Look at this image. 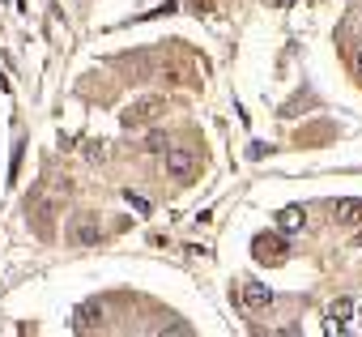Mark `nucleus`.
<instances>
[{
	"label": "nucleus",
	"mask_w": 362,
	"mask_h": 337,
	"mask_svg": "<svg viewBox=\"0 0 362 337\" xmlns=\"http://www.w3.org/2000/svg\"><path fill=\"white\" fill-rule=\"evenodd\" d=\"M197 166H201L197 149H188V145L170 149V145H166V176H170V180H192V176H197Z\"/></svg>",
	"instance_id": "f257e3e1"
},
{
	"label": "nucleus",
	"mask_w": 362,
	"mask_h": 337,
	"mask_svg": "<svg viewBox=\"0 0 362 337\" xmlns=\"http://www.w3.org/2000/svg\"><path fill=\"white\" fill-rule=\"evenodd\" d=\"M239 295H243V303H247L252 312H264V307L273 303V290H269L264 282H243V286H239Z\"/></svg>",
	"instance_id": "6e6552de"
},
{
	"label": "nucleus",
	"mask_w": 362,
	"mask_h": 337,
	"mask_svg": "<svg viewBox=\"0 0 362 337\" xmlns=\"http://www.w3.org/2000/svg\"><path fill=\"white\" fill-rule=\"evenodd\" d=\"M358 329H362V307H358Z\"/></svg>",
	"instance_id": "f8f14e48"
},
{
	"label": "nucleus",
	"mask_w": 362,
	"mask_h": 337,
	"mask_svg": "<svg viewBox=\"0 0 362 337\" xmlns=\"http://www.w3.org/2000/svg\"><path fill=\"white\" fill-rule=\"evenodd\" d=\"M358 73H362V56H358Z\"/></svg>",
	"instance_id": "ddd939ff"
},
{
	"label": "nucleus",
	"mask_w": 362,
	"mask_h": 337,
	"mask_svg": "<svg viewBox=\"0 0 362 337\" xmlns=\"http://www.w3.org/2000/svg\"><path fill=\"white\" fill-rule=\"evenodd\" d=\"M307 227V210H298V205H286L281 214H277V231L281 235H298Z\"/></svg>",
	"instance_id": "1a4fd4ad"
},
{
	"label": "nucleus",
	"mask_w": 362,
	"mask_h": 337,
	"mask_svg": "<svg viewBox=\"0 0 362 337\" xmlns=\"http://www.w3.org/2000/svg\"><path fill=\"white\" fill-rule=\"evenodd\" d=\"M332 218L341 227H362V197H341L332 201Z\"/></svg>",
	"instance_id": "0eeeda50"
},
{
	"label": "nucleus",
	"mask_w": 362,
	"mask_h": 337,
	"mask_svg": "<svg viewBox=\"0 0 362 337\" xmlns=\"http://www.w3.org/2000/svg\"><path fill=\"white\" fill-rule=\"evenodd\" d=\"M98 239H103V227H98V218H94V214H77V222H73V244L90 248V244H98Z\"/></svg>",
	"instance_id": "423d86ee"
},
{
	"label": "nucleus",
	"mask_w": 362,
	"mask_h": 337,
	"mask_svg": "<svg viewBox=\"0 0 362 337\" xmlns=\"http://www.w3.org/2000/svg\"><path fill=\"white\" fill-rule=\"evenodd\" d=\"M124 197H128V205H132L136 214H149V201H145V197H132V193H124Z\"/></svg>",
	"instance_id": "9b49d317"
},
{
	"label": "nucleus",
	"mask_w": 362,
	"mask_h": 337,
	"mask_svg": "<svg viewBox=\"0 0 362 337\" xmlns=\"http://www.w3.org/2000/svg\"><path fill=\"white\" fill-rule=\"evenodd\" d=\"M358 35H362V22H358Z\"/></svg>",
	"instance_id": "4468645a"
},
{
	"label": "nucleus",
	"mask_w": 362,
	"mask_h": 337,
	"mask_svg": "<svg viewBox=\"0 0 362 337\" xmlns=\"http://www.w3.org/2000/svg\"><path fill=\"white\" fill-rule=\"evenodd\" d=\"M158 111H162V98H158V94H145V98H136V103H128V107L119 111V124H124V128H141V124H149Z\"/></svg>",
	"instance_id": "f03ea898"
},
{
	"label": "nucleus",
	"mask_w": 362,
	"mask_h": 337,
	"mask_svg": "<svg viewBox=\"0 0 362 337\" xmlns=\"http://www.w3.org/2000/svg\"><path fill=\"white\" fill-rule=\"evenodd\" d=\"M145 149H149V154H166V137H162V132H149Z\"/></svg>",
	"instance_id": "9d476101"
},
{
	"label": "nucleus",
	"mask_w": 362,
	"mask_h": 337,
	"mask_svg": "<svg viewBox=\"0 0 362 337\" xmlns=\"http://www.w3.org/2000/svg\"><path fill=\"white\" fill-rule=\"evenodd\" d=\"M252 252H256V261H264V265H281L290 248H286L281 235H260V239L252 244Z\"/></svg>",
	"instance_id": "20e7f679"
},
{
	"label": "nucleus",
	"mask_w": 362,
	"mask_h": 337,
	"mask_svg": "<svg viewBox=\"0 0 362 337\" xmlns=\"http://www.w3.org/2000/svg\"><path fill=\"white\" fill-rule=\"evenodd\" d=\"M324 329H328V333H349V329H354V299H349V295H341V299L328 303Z\"/></svg>",
	"instance_id": "7ed1b4c3"
},
{
	"label": "nucleus",
	"mask_w": 362,
	"mask_h": 337,
	"mask_svg": "<svg viewBox=\"0 0 362 337\" xmlns=\"http://www.w3.org/2000/svg\"><path fill=\"white\" fill-rule=\"evenodd\" d=\"M103 303L98 299H90V303H81L77 312H73V333H94V329H103Z\"/></svg>",
	"instance_id": "39448f33"
}]
</instances>
